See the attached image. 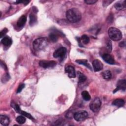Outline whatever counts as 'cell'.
Wrapping results in <instances>:
<instances>
[{
	"label": "cell",
	"mask_w": 126,
	"mask_h": 126,
	"mask_svg": "<svg viewBox=\"0 0 126 126\" xmlns=\"http://www.w3.org/2000/svg\"><path fill=\"white\" fill-rule=\"evenodd\" d=\"M25 87V84H21L19 85V86L18 87V89L17 90V93H20L22 90H23V88H24Z\"/></svg>",
	"instance_id": "cell-31"
},
{
	"label": "cell",
	"mask_w": 126,
	"mask_h": 126,
	"mask_svg": "<svg viewBox=\"0 0 126 126\" xmlns=\"http://www.w3.org/2000/svg\"><path fill=\"white\" fill-rule=\"evenodd\" d=\"M81 94L84 100L86 101H89L91 99V96L87 91H83L81 93Z\"/></svg>",
	"instance_id": "cell-22"
},
{
	"label": "cell",
	"mask_w": 126,
	"mask_h": 126,
	"mask_svg": "<svg viewBox=\"0 0 126 126\" xmlns=\"http://www.w3.org/2000/svg\"><path fill=\"white\" fill-rule=\"evenodd\" d=\"M0 124L3 126H6L9 125L10 120L8 117L5 115H1L0 116Z\"/></svg>",
	"instance_id": "cell-12"
},
{
	"label": "cell",
	"mask_w": 126,
	"mask_h": 126,
	"mask_svg": "<svg viewBox=\"0 0 126 126\" xmlns=\"http://www.w3.org/2000/svg\"><path fill=\"white\" fill-rule=\"evenodd\" d=\"M101 106V101L99 98L96 97L90 104V108L93 112H97L99 111Z\"/></svg>",
	"instance_id": "cell-4"
},
{
	"label": "cell",
	"mask_w": 126,
	"mask_h": 126,
	"mask_svg": "<svg viewBox=\"0 0 126 126\" xmlns=\"http://www.w3.org/2000/svg\"><path fill=\"white\" fill-rule=\"evenodd\" d=\"M125 103V101L123 99L118 98L115 99L113 102H112V104L115 106H117L118 107H122Z\"/></svg>",
	"instance_id": "cell-19"
},
{
	"label": "cell",
	"mask_w": 126,
	"mask_h": 126,
	"mask_svg": "<svg viewBox=\"0 0 126 126\" xmlns=\"http://www.w3.org/2000/svg\"><path fill=\"white\" fill-rule=\"evenodd\" d=\"M126 88V81L125 80H120L118 81L117 84V87L116 89L114 91L113 93H115L118 90H122L123 91H125Z\"/></svg>",
	"instance_id": "cell-10"
},
{
	"label": "cell",
	"mask_w": 126,
	"mask_h": 126,
	"mask_svg": "<svg viewBox=\"0 0 126 126\" xmlns=\"http://www.w3.org/2000/svg\"><path fill=\"white\" fill-rule=\"evenodd\" d=\"M11 107H12L14 109L15 111L16 112L20 114V113H21L22 110L20 109L19 106L17 104H16V103H14L13 102H11Z\"/></svg>",
	"instance_id": "cell-25"
},
{
	"label": "cell",
	"mask_w": 126,
	"mask_h": 126,
	"mask_svg": "<svg viewBox=\"0 0 126 126\" xmlns=\"http://www.w3.org/2000/svg\"><path fill=\"white\" fill-rule=\"evenodd\" d=\"M8 77H9V75H8L7 73H6V74L3 75V76H2V78H1V81H2V82L4 83V82H5V80H6V81H8Z\"/></svg>",
	"instance_id": "cell-32"
},
{
	"label": "cell",
	"mask_w": 126,
	"mask_h": 126,
	"mask_svg": "<svg viewBox=\"0 0 126 126\" xmlns=\"http://www.w3.org/2000/svg\"><path fill=\"white\" fill-rule=\"evenodd\" d=\"M102 58L103 60L109 64H114L115 60L114 58L109 54L105 53L102 56Z\"/></svg>",
	"instance_id": "cell-11"
},
{
	"label": "cell",
	"mask_w": 126,
	"mask_h": 126,
	"mask_svg": "<svg viewBox=\"0 0 126 126\" xmlns=\"http://www.w3.org/2000/svg\"><path fill=\"white\" fill-rule=\"evenodd\" d=\"M102 76L103 78L107 80H110L112 77V74L109 70H105L101 73Z\"/></svg>",
	"instance_id": "cell-18"
},
{
	"label": "cell",
	"mask_w": 126,
	"mask_h": 126,
	"mask_svg": "<svg viewBox=\"0 0 126 126\" xmlns=\"http://www.w3.org/2000/svg\"><path fill=\"white\" fill-rule=\"evenodd\" d=\"M108 34L110 38L114 41L120 40L122 38V34L120 30L115 27H111L108 29Z\"/></svg>",
	"instance_id": "cell-3"
},
{
	"label": "cell",
	"mask_w": 126,
	"mask_h": 126,
	"mask_svg": "<svg viewBox=\"0 0 126 126\" xmlns=\"http://www.w3.org/2000/svg\"><path fill=\"white\" fill-rule=\"evenodd\" d=\"M49 38L51 41L53 42H57L58 40V34L54 32H51L49 35Z\"/></svg>",
	"instance_id": "cell-21"
},
{
	"label": "cell",
	"mask_w": 126,
	"mask_h": 126,
	"mask_svg": "<svg viewBox=\"0 0 126 126\" xmlns=\"http://www.w3.org/2000/svg\"><path fill=\"white\" fill-rule=\"evenodd\" d=\"M16 121L20 124H23L25 123L26 122V118H25L24 116H18L16 119Z\"/></svg>",
	"instance_id": "cell-26"
},
{
	"label": "cell",
	"mask_w": 126,
	"mask_h": 126,
	"mask_svg": "<svg viewBox=\"0 0 126 126\" xmlns=\"http://www.w3.org/2000/svg\"><path fill=\"white\" fill-rule=\"evenodd\" d=\"M75 62L79 64H82V65H85L87 68H88L89 69H90V70H92V67H91V65H90V64L88 63V62L87 60H85V59L77 60L75 61Z\"/></svg>",
	"instance_id": "cell-16"
},
{
	"label": "cell",
	"mask_w": 126,
	"mask_h": 126,
	"mask_svg": "<svg viewBox=\"0 0 126 126\" xmlns=\"http://www.w3.org/2000/svg\"><path fill=\"white\" fill-rule=\"evenodd\" d=\"M84 2L87 4H94L97 2L96 0H85Z\"/></svg>",
	"instance_id": "cell-28"
},
{
	"label": "cell",
	"mask_w": 126,
	"mask_h": 126,
	"mask_svg": "<svg viewBox=\"0 0 126 126\" xmlns=\"http://www.w3.org/2000/svg\"><path fill=\"white\" fill-rule=\"evenodd\" d=\"M65 71L67 73L68 76L70 78H75L76 76L75 69L71 65H67L65 68Z\"/></svg>",
	"instance_id": "cell-9"
},
{
	"label": "cell",
	"mask_w": 126,
	"mask_h": 126,
	"mask_svg": "<svg viewBox=\"0 0 126 126\" xmlns=\"http://www.w3.org/2000/svg\"><path fill=\"white\" fill-rule=\"evenodd\" d=\"M115 8L118 10H121L125 9L126 8V4H125V1H120L119 2H117L115 4Z\"/></svg>",
	"instance_id": "cell-14"
},
{
	"label": "cell",
	"mask_w": 126,
	"mask_h": 126,
	"mask_svg": "<svg viewBox=\"0 0 126 126\" xmlns=\"http://www.w3.org/2000/svg\"><path fill=\"white\" fill-rule=\"evenodd\" d=\"M107 20L109 21V22H111L113 21V15H111L109 16V17H108V19H107Z\"/></svg>",
	"instance_id": "cell-34"
},
{
	"label": "cell",
	"mask_w": 126,
	"mask_h": 126,
	"mask_svg": "<svg viewBox=\"0 0 126 126\" xmlns=\"http://www.w3.org/2000/svg\"><path fill=\"white\" fill-rule=\"evenodd\" d=\"M113 1V0H104L102 2V4L103 6L106 7L108 6L109 4H110L111 3H112Z\"/></svg>",
	"instance_id": "cell-29"
},
{
	"label": "cell",
	"mask_w": 126,
	"mask_h": 126,
	"mask_svg": "<svg viewBox=\"0 0 126 126\" xmlns=\"http://www.w3.org/2000/svg\"><path fill=\"white\" fill-rule=\"evenodd\" d=\"M105 48L108 52H111L112 50V42L110 40H108L106 43Z\"/></svg>",
	"instance_id": "cell-24"
},
{
	"label": "cell",
	"mask_w": 126,
	"mask_h": 126,
	"mask_svg": "<svg viewBox=\"0 0 126 126\" xmlns=\"http://www.w3.org/2000/svg\"><path fill=\"white\" fill-rule=\"evenodd\" d=\"M119 46L121 48H125L126 47V42H125V41H123L121 42L119 44Z\"/></svg>",
	"instance_id": "cell-33"
},
{
	"label": "cell",
	"mask_w": 126,
	"mask_h": 126,
	"mask_svg": "<svg viewBox=\"0 0 126 126\" xmlns=\"http://www.w3.org/2000/svg\"><path fill=\"white\" fill-rule=\"evenodd\" d=\"M88 116V113L86 111H80L74 113L73 118L77 122H81L86 120Z\"/></svg>",
	"instance_id": "cell-5"
},
{
	"label": "cell",
	"mask_w": 126,
	"mask_h": 126,
	"mask_svg": "<svg viewBox=\"0 0 126 126\" xmlns=\"http://www.w3.org/2000/svg\"><path fill=\"white\" fill-rule=\"evenodd\" d=\"M26 21H27V18H26V16H25V15L21 16L17 21V24L18 27H19V28L23 27L25 25V24L26 22Z\"/></svg>",
	"instance_id": "cell-13"
},
{
	"label": "cell",
	"mask_w": 126,
	"mask_h": 126,
	"mask_svg": "<svg viewBox=\"0 0 126 126\" xmlns=\"http://www.w3.org/2000/svg\"><path fill=\"white\" fill-rule=\"evenodd\" d=\"M66 17L69 22L71 23H76L80 21L82 15L79 10L75 8H73L66 11Z\"/></svg>",
	"instance_id": "cell-1"
},
{
	"label": "cell",
	"mask_w": 126,
	"mask_h": 126,
	"mask_svg": "<svg viewBox=\"0 0 126 126\" xmlns=\"http://www.w3.org/2000/svg\"><path fill=\"white\" fill-rule=\"evenodd\" d=\"M81 39V41L82 42V43H83L84 44H88L89 41H90V38L89 37L85 34L83 35L80 38Z\"/></svg>",
	"instance_id": "cell-23"
},
{
	"label": "cell",
	"mask_w": 126,
	"mask_h": 126,
	"mask_svg": "<svg viewBox=\"0 0 126 126\" xmlns=\"http://www.w3.org/2000/svg\"><path fill=\"white\" fill-rule=\"evenodd\" d=\"M77 75L78 77V82L80 83H84L87 80L86 76L80 71H77Z\"/></svg>",
	"instance_id": "cell-20"
},
{
	"label": "cell",
	"mask_w": 126,
	"mask_h": 126,
	"mask_svg": "<svg viewBox=\"0 0 126 126\" xmlns=\"http://www.w3.org/2000/svg\"><path fill=\"white\" fill-rule=\"evenodd\" d=\"M57 64L56 62L54 61H46V60H41L39 62V65L44 68H47L53 67L55 66Z\"/></svg>",
	"instance_id": "cell-6"
},
{
	"label": "cell",
	"mask_w": 126,
	"mask_h": 126,
	"mask_svg": "<svg viewBox=\"0 0 126 126\" xmlns=\"http://www.w3.org/2000/svg\"><path fill=\"white\" fill-rule=\"evenodd\" d=\"M93 67L94 71L97 72L103 69V64L101 62L98 60H94L92 62Z\"/></svg>",
	"instance_id": "cell-8"
},
{
	"label": "cell",
	"mask_w": 126,
	"mask_h": 126,
	"mask_svg": "<svg viewBox=\"0 0 126 126\" xmlns=\"http://www.w3.org/2000/svg\"><path fill=\"white\" fill-rule=\"evenodd\" d=\"M66 53V49L64 47H61L56 50L53 56L55 58L63 59Z\"/></svg>",
	"instance_id": "cell-7"
},
{
	"label": "cell",
	"mask_w": 126,
	"mask_h": 126,
	"mask_svg": "<svg viewBox=\"0 0 126 126\" xmlns=\"http://www.w3.org/2000/svg\"><path fill=\"white\" fill-rule=\"evenodd\" d=\"M8 32V30L7 28H4L3 30H2L0 32V37H2V36H3Z\"/></svg>",
	"instance_id": "cell-30"
},
{
	"label": "cell",
	"mask_w": 126,
	"mask_h": 126,
	"mask_svg": "<svg viewBox=\"0 0 126 126\" xmlns=\"http://www.w3.org/2000/svg\"><path fill=\"white\" fill-rule=\"evenodd\" d=\"M20 114H22L23 116H24L26 117H27L28 118L30 119H31V120H33V117L29 113H27V112H26L25 111H23L22 110L21 111V113H20Z\"/></svg>",
	"instance_id": "cell-27"
},
{
	"label": "cell",
	"mask_w": 126,
	"mask_h": 126,
	"mask_svg": "<svg viewBox=\"0 0 126 126\" xmlns=\"http://www.w3.org/2000/svg\"><path fill=\"white\" fill-rule=\"evenodd\" d=\"M30 22L29 24L31 26H32L35 24L37 21V18L36 15L33 13H31L30 15Z\"/></svg>",
	"instance_id": "cell-17"
},
{
	"label": "cell",
	"mask_w": 126,
	"mask_h": 126,
	"mask_svg": "<svg viewBox=\"0 0 126 126\" xmlns=\"http://www.w3.org/2000/svg\"><path fill=\"white\" fill-rule=\"evenodd\" d=\"M49 44L47 38L41 37L35 39L33 42V47L35 50L40 51L44 49Z\"/></svg>",
	"instance_id": "cell-2"
},
{
	"label": "cell",
	"mask_w": 126,
	"mask_h": 126,
	"mask_svg": "<svg viewBox=\"0 0 126 126\" xmlns=\"http://www.w3.org/2000/svg\"><path fill=\"white\" fill-rule=\"evenodd\" d=\"M1 43L4 46H8L12 44V39L8 36H5L1 39Z\"/></svg>",
	"instance_id": "cell-15"
}]
</instances>
